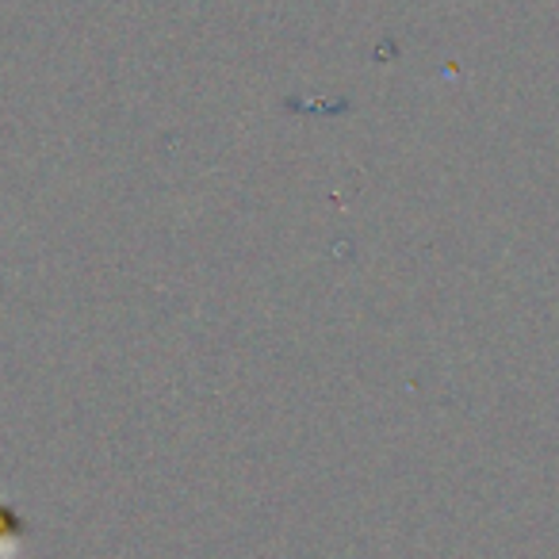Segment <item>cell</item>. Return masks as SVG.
<instances>
[{"mask_svg": "<svg viewBox=\"0 0 559 559\" xmlns=\"http://www.w3.org/2000/svg\"><path fill=\"white\" fill-rule=\"evenodd\" d=\"M24 540V521L16 518V510L0 502V556H12Z\"/></svg>", "mask_w": 559, "mask_h": 559, "instance_id": "6da1fadb", "label": "cell"}]
</instances>
